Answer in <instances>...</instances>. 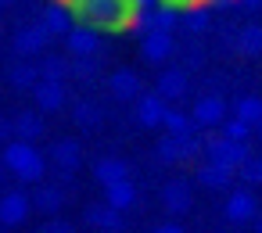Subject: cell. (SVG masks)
<instances>
[{"instance_id":"8fae6325","label":"cell","mask_w":262,"mask_h":233,"mask_svg":"<svg viewBox=\"0 0 262 233\" xmlns=\"http://www.w3.org/2000/svg\"><path fill=\"white\" fill-rule=\"evenodd\" d=\"M190 115H194L198 129H215V126H223V122H226V101H223L219 94H205V97H198V101H194Z\"/></svg>"},{"instance_id":"8992f818","label":"cell","mask_w":262,"mask_h":233,"mask_svg":"<svg viewBox=\"0 0 262 233\" xmlns=\"http://www.w3.org/2000/svg\"><path fill=\"white\" fill-rule=\"evenodd\" d=\"M140 54H144V61H151V65H165V61L176 54L172 33H169V29H147V33H140Z\"/></svg>"},{"instance_id":"d6986e66","label":"cell","mask_w":262,"mask_h":233,"mask_svg":"<svg viewBox=\"0 0 262 233\" xmlns=\"http://www.w3.org/2000/svg\"><path fill=\"white\" fill-rule=\"evenodd\" d=\"M122 176H129V161H126V158H119V154H101V158L94 161V179H97L101 187H108V183H115V179H122Z\"/></svg>"},{"instance_id":"7402d4cb","label":"cell","mask_w":262,"mask_h":233,"mask_svg":"<svg viewBox=\"0 0 262 233\" xmlns=\"http://www.w3.org/2000/svg\"><path fill=\"white\" fill-rule=\"evenodd\" d=\"M33 208L54 219V215L65 208V190H61V187H54V183H43L40 190H33Z\"/></svg>"},{"instance_id":"9a60e30c","label":"cell","mask_w":262,"mask_h":233,"mask_svg":"<svg viewBox=\"0 0 262 233\" xmlns=\"http://www.w3.org/2000/svg\"><path fill=\"white\" fill-rule=\"evenodd\" d=\"M51 165L61 169L65 176L79 172V165H83V144H79V140H58V144L51 147Z\"/></svg>"},{"instance_id":"d6a6232c","label":"cell","mask_w":262,"mask_h":233,"mask_svg":"<svg viewBox=\"0 0 262 233\" xmlns=\"http://www.w3.org/2000/svg\"><path fill=\"white\" fill-rule=\"evenodd\" d=\"M223 133H226V136H233V140H251V136H255V126L233 115V119H226V122H223Z\"/></svg>"},{"instance_id":"1f68e13d","label":"cell","mask_w":262,"mask_h":233,"mask_svg":"<svg viewBox=\"0 0 262 233\" xmlns=\"http://www.w3.org/2000/svg\"><path fill=\"white\" fill-rule=\"evenodd\" d=\"M237 176H241L248 187H262V154H248V161L237 169Z\"/></svg>"},{"instance_id":"4dcf8cb0","label":"cell","mask_w":262,"mask_h":233,"mask_svg":"<svg viewBox=\"0 0 262 233\" xmlns=\"http://www.w3.org/2000/svg\"><path fill=\"white\" fill-rule=\"evenodd\" d=\"M101 72V61L97 54H86V58H72V79L76 83H94Z\"/></svg>"},{"instance_id":"8d00e7d4","label":"cell","mask_w":262,"mask_h":233,"mask_svg":"<svg viewBox=\"0 0 262 233\" xmlns=\"http://www.w3.org/2000/svg\"><path fill=\"white\" fill-rule=\"evenodd\" d=\"M8 140H15V122L0 119V144H8Z\"/></svg>"},{"instance_id":"6da1fadb","label":"cell","mask_w":262,"mask_h":233,"mask_svg":"<svg viewBox=\"0 0 262 233\" xmlns=\"http://www.w3.org/2000/svg\"><path fill=\"white\" fill-rule=\"evenodd\" d=\"M4 165H8V172L18 179V183H40L43 176H47V158L33 147V140H22V136H15V140H8L4 144Z\"/></svg>"},{"instance_id":"d4e9b609","label":"cell","mask_w":262,"mask_h":233,"mask_svg":"<svg viewBox=\"0 0 262 233\" xmlns=\"http://www.w3.org/2000/svg\"><path fill=\"white\" fill-rule=\"evenodd\" d=\"M11 122H15V136L33 140V144L47 133V129H43V111H40V108H36V111H18Z\"/></svg>"},{"instance_id":"e575fe53","label":"cell","mask_w":262,"mask_h":233,"mask_svg":"<svg viewBox=\"0 0 262 233\" xmlns=\"http://www.w3.org/2000/svg\"><path fill=\"white\" fill-rule=\"evenodd\" d=\"M201 65H205V51H198V47H190V51H183V68H187V72H190V68L198 72Z\"/></svg>"},{"instance_id":"30bf717a","label":"cell","mask_w":262,"mask_h":233,"mask_svg":"<svg viewBox=\"0 0 262 233\" xmlns=\"http://www.w3.org/2000/svg\"><path fill=\"white\" fill-rule=\"evenodd\" d=\"M33 104L43 111V115H54V111H61L65 108V101H69V94H65V83L61 79H40L33 90Z\"/></svg>"},{"instance_id":"d590c367","label":"cell","mask_w":262,"mask_h":233,"mask_svg":"<svg viewBox=\"0 0 262 233\" xmlns=\"http://www.w3.org/2000/svg\"><path fill=\"white\" fill-rule=\"evenodd\" d=\"M151 4H155V0H122V8H126V11L137 18V26H140V15H144Z\"/></svg>"},{"instance_id":"3957f363","label":"cell","mask_w":262,"mask_h":233,"mask_svg":"<svg viewBox=\"0 0 262 233\" xmlns=\"http://www.w3.org/2000/svg\"><path fill=\"white\" fill-rule=\"evenodd\" d=\"M248 154H251L248 140H233V136H226V133L205 140V158L215 161V165H226V169H233V172L248 161Z\"/></svg>"},{"instance_id":"2e32d148","label":"cell","mask_w":262,"mask_h":233,"mask_svg":"<svg viewBox=\"0 0 262 233\" xmlns=\"http://www.w3.org/2000/svg\"><path fill=\"white\" fill-rule=\"evenodd\" d=\"M155 90H158L165 101H180V97H187V90H190V72H187L183 65H180V68H165V72L158 76Z\"/></svg>"},{"instance_id":"4fadbf2b","label":"cell","mask_w":262,"mask_h":233,"mask_svg":"<svg viewBox=\"0 0 262 233\" xmlns=\"http://www.w3.org/2000/svg\"><path fill=\"white\" fill-rule=\"evenodd\" d=\"M65 47H69V58H86V54H97L101 51V33L90 29V26H72L69 36H65Z\"/></svg>"},{"instance_id":"9c48e42d","label":"cell","mask_w":262,"mask_h":233,"mask_svg":"<svg viewBox=\"0 0 262 233\" xmlns=\"http://www.w3.org/2000/svg\"><path fill=\"white\" fill-rule=\"evenodd\" d=\"M223 215H226L230 226H248V222H255V215H258L255 194H251V190H230V197H226V204H223Z\"/></svg>"},{"instance_id":"484cf974","label":"cell","mask_w":262,"mask_h":233,"mask_svg":"<svg viewBox=\"0 0 262 233\" xmlns=\"http://www.w3.org/2000/svg\"><path fill=\"white\" fill-rule=\"evenodd\" d=\"M72 76V58H58V54H40V79H69Z\"/></svg>"},{"instance_id":"83f0119b","label":"cell","mask_w":262,"mask_h":233,"mask_svg":"<svg viewBox=\"0 0 262 233\" xmlns=\"http://www.w3.org/2000/svg\"><path fill=\"white\" fill-rule=\"evenodd\" d=\"M180 26H183L190 36H201V33H208V29H212V18H208L205 4H201V8H190V11H183V15H180Z\"/></svg>"},{"instance_id":"ffe728a7","label":"cell","mask_w":262,"mask_h":233,"mask_svg":"<svg viewBox=\"0 0 262 233\" xmlns=\"http://www.w3.org/2000/svg\"><path fill=\"white\" fill-rule=\"evenodd\" d=\"M137 197H140V190H137V183L129 179V176H122V179H115V183H108L104 187V201L108 204H115V208H133L137 204Z\"/></svg>"},{"instance_id":"5b68a950","label":"cell","mask_w":262,"mask_h":233,"mask_svg":"<svg viewBox=\"0 0 262 233\" xmlns=\"http://www.w3.org/2000/svg\"><path fill=\"white\" fill-rule=\"evenodd\" d=\"M29 212H33V197L26 190H4L0 194V226L4 229L22 226L29 219Z\"/></svg>"},{"instance_id":"277c9868","label":"cell","mask_w":262,"mask_h":233,"mask_svg":"<svg viewBox=\"0 0 262 233\" xmlns=\"http://www.w3.org/2000/svg\"><path fill=\"white\" fill-rule=\"evenodd\" d=\"M51 40H54V36L43 29V22H33V26H22V29L15 33L11 47H15L18 58H40V54H47Z\"/></svg>"},{"instance_id":"cb8c5ba5","label":"cell","mask_w":262,"mask_h":233,"mask_svg":"<svg viewBox=\"0 0 262 233\" xmlns=\"http://www.w3.org/2000/svg\"><path fill=\"white\" fill-rule=\"evenodd\" d=\"M176 22H180L176 11H169V8H162V4H151V8L140 15V26H137V29H140V33H147V29H169V33H172Z\"/></svg>"},{"instance_id":"836d02e7","label":"cell","mask_w":262,"mask_h":233,"mask_svg":"<svg viewBox=\"0 0 262 233\" xmlns=\"http://www.w3.org/2000/svg\"><path fill=\"white\" fill-rule=\"evenodd\" d=\"M155 4H162V8H169V11L183 15V11H190V8H201L205 0H155Z\"/></svg>"},{"instance_id":"e0dca14e","label":"cell","mask_w":262,"mask_h":233,"mask_svg":"<svg viewBox=\"0 0 262 233\" xmlns=\"http://www.w3.org/2000/svg\"><path fill=\"white\" fill-rule=\"evenodd\" d=\"M233 169H226V165H215V161H201L198 165V187H205V190H230V183H233Z\"/></svg>"},{"instance_id":"44dd1931","label":"cell","mask_w":262,"mask_h":233,"mask_svg":"<svg viewBox=\"0 0 262 233\" xmlns=\"http://www.w3.org/2000/svg\"><path fill=\"white\" fill-rule=\"evenodd\" d=\"M8 83H11L15 90H33V86L40 83V65H33L29 58L11 61V65H8Z\"/></svg>"},{"instance_id":"f546056e","label":"cell","mask_w":262,"mask_h":233,"mask_svg":"<svg viewBox=\"0 0 262 233\" xmlns=\"http://www.w3.org/2000/svg\"><path fill=\"white\" fill-rule=\"evenodd\" d=\"M233 115H237V119H244V122H251V126H258V122H262V97H255V94L237 97Z\"/></svg>"},{"instance_id":"603a6c76","label":"cell","mask_w":262,"mask_h":233,"mask_svg":"<svg viewBox=\"0 0 262 233\" xmlns=\"http://www.w3.org/2000/svg\"><path fill=\"white\" fill-rule=\"evenodd\" d=\"M72 122H76L79 129H97V126L104 122V108H101L94 97H79L76 108H72Z\"/></svg>"},{"instance_id":"4316f807","label":"cell","mask_w":262,"mask_h":233,"mask_svg":"<svg viewBox=\"0 0 262 233\" xmlns=\"http://www.w3.org/2000/svg\"><path fill=\"white\" fill-rule=\"evenodd\" d=\"M237 54L244 58H262V26H244L237 33Z\"/></svg>"},{"instance_id":"74e56055","label":"cell","mask_w":262,"mask_h":233,"mask_svg":"<svg viewBox=\"0 0 262 233\" xmlns=\"http://www.w3.org/2000/svg\"><path fill=\"white\" fill-rule=\"evenodd\" d=\"M69 229H72V226H69V222H61L58 215H54V222H47V226H43V233H69Z\"/></svg>"},{"instance_id":"ee69618b","label":"cell","mask_w":262,"mask_h":233,"mask_svg":"<svg viewBox=\"0 0 262 233\" xmlns=\"http://www.w3.org/2000/svg\"><path fill=\"white\" fill-rule=\"evenodd\" d=\"M18 4V0H0V8H15Z\"/></svg>"},{"instance_id":"f1b7e54d","label":"cell","mask_w":262,"mask_h":233,"mask_svg":"<svg viewBox=\"0 0 262 233\" xmlns=\"http://www.w3.org/2000/svg\"><path fill=\"white\" fill-rule=\"evenodd\" d=\"M162 129L165 133H172V136H187V133H194L198 129V122H194V115H183V111H165V122H162Z\"/></svg>"},{"instance_id":"f35d334b","label":"cell","mask_w":262,"mask_h":233,"mask_svg":"<svg viewBox=\"0 0 262 233\" xmlns=\"http://www.w3.org/2000/svg\"><path fill=\"white\" fill-rule=\"evenodd\" d=\"M155 229H158V233H180V229H183V222H158Z\"/></svg>"},{"instance_id":"7a4b0ae2","label":"cell","mask_w":262,"mask_h":233,"mask_svg":"<svg viewBox=\"0 0 262 233\" xmlns=\"http://www.w3.org/2000/svg\"><path fill=\"white\" fill-rule=\"evenodd\" d=\"M198 154H205V140H201L198 133H187V136L165 133V136L155 144V158H158L162 165H183V161H190V158H198Z\"/></svg>"},{"instance_id":"5bb4252c","label":"cell","mask_w":262,"mask_h":233,"mask_svg":"<svg viewBox=\"0 0 262 233\" xmlns=\"http://www.w3.org/2000/svg\"><path fill=\"white\" fill-rule=\"evenodd\" d=\"M83 219H86L90 229H104V233H115V229L126 226V222H122V208H115V204H108V201L90 204V208L83 212Z\"/></svg>"},{"instance_id":"f6af8a7d","label":"cell","mask_w":262,"mask_h":233,"mask_svg":"<svg viewBox=\"0 0 262 233\" xmlns=\"http://www.w3.org/2000/svg\"><path fill=\"white\" fill-rule=\"evenodd\" d=\"M255 136H258V140H262V122H258V126H255Z\"/></svg>"},{"instance_id":"7bdbcfd3","label":"cell","mask_w":262,"mask_h":233,"mask_svg":"<svg viewBox=\"0 0 262 233\" xmlns=\"http://www.w3.org/2000/svg\"><path fill=\"white\" fill-rule=\"evenodd\" d=\"M251 226H255V229H258V233H262V212H258V215H255V222H251Z\"/></svg>"},{"instance_id":"ba28073f","label":"cell","mask_w":262,"mask_h":233,"mask_svg":"<svg viewBox=\"0 0 262 233\" xmlns=\"http://www.w3.org/2000/svg\"><path fill=\"white\" fill-rule=\"evenodd\" d=\"M162 208H165V215H172V219L187 215V212L194 208V187H190L187 179H169V183L162 187Z\"/></svg>"},{"instance_id":"7c38bea8","label":"cell","mask_w":262,"mask_h":233,"mask_svg":"<svg viewBox=\"0 0 262 233\" xmlns=\"http://www.w3.org/2000/svg\"><path fill=\"white\" fill-rule=\"evenodd\" d=\"M108 94L115 101H122V104H137V97L144 94V83H140V76L133 68H115L108 76Z\"/></svg>"},{"instance_id":"52a82bcc","label":"cell","mask_w":262,"mask_h":233,"mask_svg":"<svg viewBox=\"0 0 262 233\" xmlns=\"http://www.w3.org/2000/svg\"><path fill=\"white\" fill-rule=\"evenodd\" d=\"M165 111H169V101L155 90V94H140V97H137L133 119H137V126H140V129H162Z\"/></svg>"},{"instance_id":"ac0fdd59","label":"cell","mask_w":262,"mask_h":233,"mask_svg":"<svg viewBox=\"0 0 262 233\" xmlns=\"http://www.w3.org/2000/svg\"><path fill=\"white\" fill-rule=\"evenodd\" d=\"M40 22H43V29H47L51 36H69V29L76 26V18L69 15V8L61 4V0H54V4H47V8L40 11Z\"/></svg>"},{"instance_id":"ab89813d","label":"cell","mask_w":262,"mask_h":233,"mask_svg":"<svg viewBox=\"0 0 262 233\" xmlns=\"http://www.w3.org/2000/svg\"><path fill=\"white\" fill-rule=\"evenodd\" d=\"M237 4L248 8V11H258V8H262V0H237Z\"/></svg>"},{"instance_id":"b9f144b4","label":"cell","mask_w":262,"mask_h":233,"mask_svg":"<svg viewBox=\"0 0 262 233\" xmlns=\"http://www.w3.org/2000/svg\"><path fill=\"white\" fill-rule=\"evenodd\" d=\"M8 176H11V172H8V165H4V154H0V183H4Z\"/></svg>"},{"instance_id":"bcb514c9","label":"cell","mask_w":262,"mask_h":233,"mask_svg":"<svg viewBox=\"0 0 262 233\" xmlns=\"http://www.w3.org/2000/svg\"><path fill=\"white\" fill-rule=\"evenodd\" d=\"M0 36H4V29H0Z\"/></svg>"},{"instance_id":"60d3db41","label":"cell","mask_w":262,"mask_h":233,"mask_svg":"<svg viewBox=\"0 0 262 233\" xmlns=\"http://www.w3.org/2000/svg\"><path fill=\"white\" fill-rule=\"evenodd\" d=\"M226 4H233V0H205V8H226Z\"/></svg>"}]
</instances>
